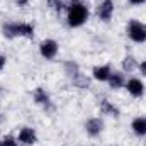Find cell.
I'll use <instances>...</instances> for the list:
<instances>
[{"mask_svg": "<svg viewBox=\"0 0 146 146\" xmlns=\"http://www.w3.org/2000/svg\"><path fill=\"white\" fill-rule=\"evenodd\" d=\"M87 19H88V9L80 2H73L68 9V14H66L68 26L70 27H80L87 22Z\"/></svg>", "mask_w": 146, "mask_h": 146, "instance_id": "6da1fadb", "label": "cell"}, {"mask_svg": "<svg viewBox=\"0 0 146 146\" xmlns=\"http://www.w3.org/2000/svg\"><path fill=\"white\" fill-rule=\"evenodd\" d=\"M3 34L7 37H33L34 36V26L27 22H14V24H3Z\"/></svg>", "mask_w": 146, "mask_h": 146, "instance_id": "7a4b0ae2", "label": "cell"}, {"mask_svg": "<svg viewBox=\"0 0 146 146\" xmlns=\"http://www.w3.org/2000/svg\"><path fill=\"white\" fill-rule=\"evenodd\" d=\"M127 36L134 42H145L146 41V24L139 21H131L127 24Z\"/></svg>", "mask_w": 146, "mask_h": 146, "instance_id": "3957f363", "label": "cell"}, {"mask_svg": "<svg viewBox=\"0 0 146 146\" xmlns=\"http://www.w3.org/2000/svg\"><path fill=\"white\" fill-rule=\"evenodd\" d=\"M39 53H41L42 58L53 60V58L58 54V42L53 41V39H44V41L39 44Z\"/></svg>", "mask_w": 146, "mask_h": 146, "instance_id": "277c9868", "label": "cell"}, {"mask_svg": "<svg viewBox=\"0 0 146 146\" xmlns=\"http://www.w3.org/2000/svg\"><path fill=\"white\" fill-rule=\"evenodd\" d=\"M17 141H21L22 145H34L37 141V136H36V131L33 127H22L19 131V136H17Z\"/></svg>", "mask_w": 146, "mask_h": 146, "instance_id": "5b68a950", "label": "cell"}, {"mask_svg": "<svg viewBox=\"0 0 146 146\" xmlns=\"http://www.w3.org/2000/svg\"><path fill=\"white\" fill-rule=\"evenodd\" d=\"M126 88H127V92H129L133 97H143V94H145V83H143L139 78H131V80H127Z\"/></svg>", "mask_w": 146, "mask_h": 146, "instance_id": "8992f818", "label": "cell"}, {"mask_svg": "<svg viewBox=\"0 0 146 146\" xmlns=\"http://www.w3.org/2000/svg\"><path fill=\"white\" fill-rule=\"evenodd\" d=\"M102 129H104V122L100 119H97V117L88 119L87 124H85V131H87L88 136H99L102 133Z\"/></svg>", "mask_w": 146, "mask_h": 146, "instance_id": "52a82bcc", "label": "cell"}, {"mask_svg": "<svg viewBox=\"0 0 146 146\" xmlns=\"http://www.w3.org/2000/svg\"><path fill=\"white\" fill-rule=\"evenodd\" d=\"M97 14H99V19L109 21L110 17H112V14H114V2H112V0H104V2L99 5Z\"/></svg>", "mask_w": 146, "mask_h": 146, "instance_id": "ba28073f", "label": "cell"}, {"mask_svg": "<svg viewBox=\"0 0 146 146\" xmlns=\"http://www.w3.org/2000/svg\"><path fill=\"white\" fill-rule=\"evenodd\" d=\"M110 73H112V70H110L107 65L95 66V68L92 70V75H94V78H95L97 82H107L109 76H110Z\"/></svg>", "mask_w": 146, "mask_h": 146, "instance_id": "9c48e42d", "label": "cell"}, {"mask_svg": "<svg viewBox=\"0 0 146 146\" xmlns=\"http://www.w3.org/2000/svg\"><path fill=\"white\" fill-rule=\"evenodd\" d=\"M134 134L138 136H146V115H141V117H136L131 124Z\"/></svg>", "mask_w": 146, "mask_h": 146, "instance_id": "30bf717a", "label": "cell"}, {"mask_svg": "<svg viewBox=\"0 0 146 146\" xmlns=\"http://www.w3.org/2000/svg\"><path fill=\"white\" fill-rule=\"evenodd\" d=\"M107 82H109L110 88H121V87L124 85V75L119 73V72H114V73H110V76H109Z\"/></svg>", "mask_w": 146, "mask_h": 146, "instance_id": "8fae6325", "label": "cell"}, {"mask_svg": "<svg viewBox=\"0 0 146 146\" xmlns=\"http://www.w3.org/2000/svg\"><path fill=\"white\" fill-rule=\"evenodd\" d=\"M34 100H36L37 104H41V106H48L49 104V95L46 94V90L37 88L36 92H34Z\"/></svg>", "mask_w": 146, "mask_h": 146, "instance_id": "7c38bea8", "label": "cell"}, {"mask_svg": "<svg viewBox=\"0 0 146 146\" xmlns=\"http://www.w3.org/2000/svg\"><path fill=\"white\" fill-rule=\"evenodd\" d=\"M100 109L104 114H109V115H117V107H114L112 104H110L109 100H102V104H100Z\"/></svg>", "mask_w": 146, "mask_h": 146, "instance_id": "4fadbf2b", "label": "cell"}, {"mask_svg": "<svg viewBox=\"0 0 146 146\" xmlns=\"http://www.w3.org/2000/svg\"><path fill=\"white\" fill-rule=\"evenodd\" d=\"M0 146H15V139L12 136H7L0 141Z\"/></svg>", "mask_w": 146, "mask_h": 146, "instance_id": "5bb4252c", "label": "cell"}, {"mask_svg": "<svg viewBox=\"0 0 146 146\" xmlns=\"http://www.w3.org/2000/svg\"><path fill=\"white\" fill-rule=\"evenodd\" d=\"M122 66H124V70H133V66H134V61H133V58H126L124 60V63H122Z\"/></svg>", "mask_w": 146, "mask_h": 146, "instance_id": "9a60e30c", "label": "cell"}, {"mask_svg": "<svg viewBox=\"0 0 146 146\" xmlns=\"http://www.w3.org/2000/svg\"><path fill=\"white\" fill-rule=\"evenodd\" d=\"M139 72H141V73H143V75L146 76V60L143 61V63H141V65H139Z\"/></svg>", "mask_w": 146, "mask_h": 146, "instance_id": "2e32d148", "label": "cell"}, {"mask_svg": "<svg viewBox=\"0 0 146 146\" xmlns=\"http://www.w3.org/2000/svg\"><path fill=\"white\" fill-rule=\"evenodd\" d=\"M3 66H5V56H3V54H0V70H2Z\"/></svg>", "mask_w": 146, "mask_h": 146, "instance_id": "e0dca14e", "label": "cell"}, {"mask_svg": "<svg viewBox=\"0 0 146 146\" xmlns=\"http://www.w3.org/2000/svg\"><path fill=\"white\" fill-rule=\"evenodd\" d=\"M131 3H134V5H141V3H145L146 0H129Z\"/></svg>", "mask_w": 146, "mask_h": 146, "instance_id": "ac0fdd59", "label": "cell"}]
</instances>
